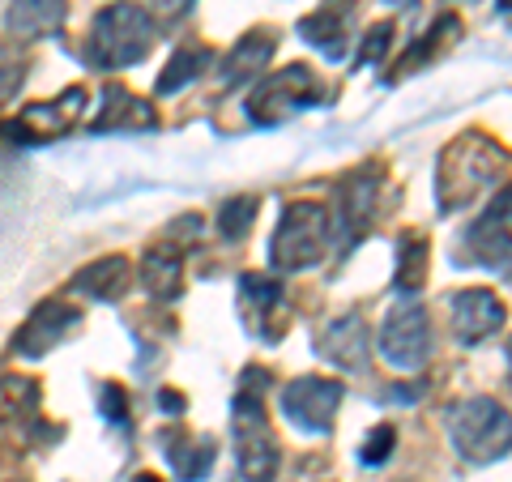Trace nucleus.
I'll return each mask as SVG.
<instances>
[{"label": "nucleus", "mask_w": 512, "mask_h": 482, "mask_svg": "<svg viewBox=\"0 0 512 482\" xmlns=\"http://www.w3.org/2000/svg\"><path fill=\"white\" fill-rule=\"evenodd\" d=\"M350 13H355V5L350 0H325L316 13H308V18H299V39L316 47L325 60H342L346 47H350Z\"/></svg>", "instance_id": "ddd939ff"}, {"label": "nucleus", "mask_w": 512, "mask_h": 482, "mask_svg": "<svg viewBox=\"0 0 512 482\" xmlns=\"http://www.w3.org/2000/svg\"><path fill=\"white\" fill-rule=\"evenodd\" d=\"M274 47H278V39H274V30L269 26H261V30H248L244 39H235V47L227 52V60H222V90H231V86H239V82H248V77H256L269 64V56H274Z\"/></svg>", "instance_id": "f3484780"}, {"label": "nucleus", "mask_w": 512, "mask_h": 482, "mask_svg": "<svg viewBox=\"0 0 512 482\" xmlns=\"http://www.w3.org/2000/svg\"><path fill=\"white\" fill-rule=\"evenodd\" d=\"M453 329L466 346L487 342L495 329H504V299H495L483 286H470V291H457L453 299Z\"/></svg>", "instance_id": "4468645a"}, {"label": "nucleus", "mask_w": 512, "mask_h": 482, "mask_svg": "<svg viewBox=\"0 0 512 482\" xmlns=\"http://www.w3.org/2000/svg\"><path fill=\"white\" fill-rule=\"evenodd\" d=\"M376 192H380L376 167L350 171L338 184V239H342V248H350L367 231V222L376 214Z\"/></svg>", "instance_id": "f8f14e48"}, {"label": "nucleus", "mask_w": 512, "mask_h": 482, "mask_svg": "<svg viewBox=\"0 0 512 482\" xmlns=\"http://www.w3.org/2000/svg\"><path fill=\"white\" fill-rule=\"evenodd\" d=\"M431 320L423 308H414V303H402V308H393L384 316L380 325V355L389 367L397 372H419V367L431 359Z\"/></svg>", "instance_id": "0eeeda50"}, {"label": "nucleus", "mask_w": 512, "mask_h": 482, "mask_svg": "<svg viewBox=\"0 0 512 482\" xmlns=\"http://www.w3.org/2000/svg\"><path fill=\"white\" fill-rule=\"evenodd\" d=\"M325 99V86L316 82V73L308 64H286V69L261 77V82L252 86L248 94V120L261 124V128H274L282 124L286 116H295V111L312 107Z\"/></svg>", "instance_id": "423d86ee"}, {"label": "nucleus", "mask_w": 512, "mask_h": 482, "mask_svg": "<svg viewBox=\"0 0 512 482\" xmlns=\"http://www.w3.org/2000/svg\"><path fill=\"white\" fill-rule=\"evenodd\" d=\"M35 406H39L35 380H26V376H5L0 380V427L18 423V419H26V414H35Z\"/></svg>", "instance_id": "393cba45"}, {"label": "nucleus", "mask_w": 512, "mask_h": 482, "mask_svg": "<svg viewBox=\"0 0 512 482\" xmlns=\"http://www.w3.org/2000/svg\"><path fill=\"white\" fill-rule=\"evenodd\" d=\"M82 107H86V90L82 86H69L56 103L26 107L22 116L13 120V124H5L0 133H5V137H22V146H39V141H52V137L69 133V128L82 120Z\"/></svg>", "instance_id": "1a4fd4ad"}, {"label": "nucleus", "mask_w": 512, "mask_h": 482, "mask_svg": "<svg viewBox=\"0 0 512 482\" xmlns=\"http://www.w3.org/2000/svg\"><path fill=\"white\" fill-rule=\"evenodd\" d=\"M256 210H261V201L256 197H231L218 210V235L227 239V244H239V239L248 235V227L256 222Z\"/></svg>", "instance_id": "a878e982"}, {"label": "nucleus", "mask_w": 512, "mask_h": 482, "mask_svg": "<svg viewBox=\"0 0 512 482\" xmlns=\"http://www.w3.org/2000/svg\"><path fill=\"white\" fill-rule=\"evenodd\" d=\"M427 261H431V248L419 231H406L402 244H397V291L402 295H414L419 286L427 282Z\"/></svg>", "instance_id": "b1692460"}, {"label": "nucleus", "mask_w": 512, "mask_h": 482, "mask_svg": "<svg viewBox=\"0 0 512 482\" xmlns=\"http://www.w3.org/2000/svg\"><path fill=\"white\" fill-rule=\"evenodd\" d=\"M154 13H163V18H180V13H188L197 0H150Z\"/></svg>", "instance_id": "2f4dec72"}, {"label": "nucleus", "mask_w": 512, "mask_h": 482, "mask_svg": "<svg viewBox=\"0 0 512 482\" xmlns=\"http://www.w3.org/2000/svg\"><path fill=\"white\" fill-rule=\"evenodd\" d=\"M239 299H244V308H252L256 333L274 342L282 333V282L261 278V273H244V278H239Z\"/></svg>", "instance_id": "6ab92c4d"}, {"label": "nucleus", "mask_w": 512, "mask_h": 482, "mask_svg": "<svg viewBox=\"0 0 512 482\" xmlns=\"http://www.w3.org/2000/svg\"><path fill=\"white\" fill-rule=\"evenodd\" d=\"M504 171H508V150L495 146L483 133H466L453 137L436 163V205L440 214H457L474 205L487 188L500 184L504 188Z\"/></svg>", "instance_id": "f257e3e1"}, {"label": "nucleus", "mask_w": 512, "mask_h": 482, "mask_svg": "<svg viewBox=\"0 0 512 482\" xmlns=\"http://www.w3.org/2000/svg\"><path fill=\"white\" fill-rule=\"evenodd\" d=\"M77 325H82V312L77 308H64V303H39V308L30 312L26 325L13 333V355L39 359L52 346H60Z\"/></svg>", "instance_id": "9b49d317"}, {"label": "nucleus", "mask_w": 512, "mask_h": 482, "mask_svg": "<svg viewBox=\"0 0 512 482\" xmlns=\"http://www.w3.org/2000/svg\"><path fill=\"white\" fill-rule=\"evenodd\" d=\"M154 47V22L137 5H107L90 26L86 60L94 69H128L141 64Z\"/></svg>", "instance_id": "f03ea898"}, {"label": "nucleus", "mask_w": 512, "mask_h": 482, "mask_svg": "<svg viewBox=\"0 0 512 482\" xmlns=\"http://www.w3.org/2000/svg\"><path fill=\"white\" fill-rule=\"evenodd\" d=\"M329 235H333V218L325 205L316 201H295L286 205V214L274 231V244H269V261L282 273H299L325 261L329 252Z\"/></svg>", "instance_id": "7ed1b4c3"}, {"label": "nucleus", "mask_w": 512, "mask_h": 482, "mask_svg": "<svg viewBox=\"0 0 512 482\" xmlns=\"http://www.w3.org/2000/svg\"><path fill=\"white\" fill-rule=\"evenodd\" d=\"M22 82H26L22 64H9V60H0V103H9L13 94L22 90Z\"/></svg>", "instance_id": "c756f323"}, {"label": "nucleus", "mask_w": 512, "mask_h": 482, "mask_svg": "<svg viewBox=\"0 0 512 482\" xmlns=\"http://www.w3.org/2000/svg\"><path fill=\"white\" fill-rule=\"evenodd\" d=\"M141 282L154 299H180L184 291V256L171 244H154L141 261Z\"/></svg>", "instance_id": "4be33fe9"}, {"label": "nucleus", "mask_w": 512, "mask_h": 482, "mask_svg": "<svg viewBox=\"0 0 512 482\" xmlns=\"http://www.w3.org/2000/svg\"><path fill=\"white\" fill-rule=\"evenodd\" d=\"M342 406V384L325 376H299L282 389V410L299 431L308 436H329L333 414Z\"/></svg>", "instance_id": "6e6552de"}, {"label": "nucleus", "mask_w": 512, "mask_h": 482, "mask_svg": "<svg viewBox=\"0 0 512 482\" xmlns=\"http://www.w3.org/2000/svg\"><path fill=\"white\" fill-rule=\"evenodd\" d=\"M163 453L171 470L184 482H201L214 465V440L210 436H188V431H163Z\"/></svg>", "instance_id": "412c9836"}, {"label": "nucleus", "mask_w": 512, "mask_h": 482, "mask_svg": "<svg viewBox=\"0 0 512 482\" xmlns=\"http://www.w3.org/2000/svg\"><path fill=\"white\" fill-rule=\"evenodd\" d=\"M320 359L346 367V372H363L367 367V320L359 312H346L338 320H329L316 337Z\"/></svg>", "instance_id": "2eb2a0df"}, {"label": "nucleus", "mask_w": 512, "mask_h": 482, "mask_svg": "<svg viewBox=\"0 0 512 482\" xmlns=\"http://www.w3.org/2000/svg\"><path fill=\"white\" fill-rule=\"evenodd\" d=\"M461 261L495 269V273H508V188H500L495 205L466 231V248H461Z\"/></svg>", "instance_id": "9d476101"}, {"label": "nucleus", "mask_w": 512, "mask_h": 482, "mask_svg": "<svg viewBox=\"0 0 512 482\" xmlns=\"http://www.w3.org/2000/svg\"><path fill=\"white\" fill-rule=\"evenodd\" d=\"M128 282H133V265H128L124 256H99V261H90L86 269H77L73 291L94 303H116V299H124Z\"/></svg>", "instance_id": "a211bd4d"}, {"label": "nucleus", "mask_w": 512, "mask_h": 482, "mask_svg": "<svg viewBox=\"0 0 512 482\" xmlns=\"http://www.w3.org/2000/svg\"><path fill=\"white\" fill-rule=\"evenodd\" d=\"M214 64V52L205 43H192V47H180L171 60H167V69H163V77H158V94H175V90H184V86H192L197 77L205 73Z\"/></svg>", "instance_id": "5701e85b"}, {"label": "nucleus", "mask_w": 512, "mask_h": 482, "mask_svg": "<svg viewBox=\"0 0 512 482\" xmlns=\"http://www.w3.org/2000/svg\"><path fill=\"white\" fill-rule=\"evenodd\" d=\"M448 436L457 457L474 465L500 461L508 453V410L495 397H466L448 410Z\"/></svg>", "instance_id": "20e7f679"}, {"label": "nucleus", "mask_w": 512, "mask_h": 482, "mask_svg": "<svg viewBox=\"0 0 512 482\" xmlns=\"http://www.w3.org/2000/svg\"><path fill=\"white\" fill-rule=\"evenodd\" d=\"M124 410H128V397L124 389H116V384H103V414L111 423H124Z\"/></svg>", "instance_id": "7c9ffc66"}, {"label": "nucleus", "mask_w": 512, "mask_h": 482, "mask_svg": "<svg viewBox=\"0 0 512 482\" xmlns=\"http://www.w3.org/2000/svg\"><path fill=\"white\" fill-rule=\"evenodd\" d=\"M158 116L154 107L146 99H137V94H128L124 86H107L103 90V107L99 116L90 120V133H146V128H154Z\"/></svg>", "instance_id": "dca6fc26"}, {"label": "nucleus", "mask_w": 512, "mask_h": 482, "mask_svg": "<svg viewBox=\"0 0 512 482\" xmlns=\"http://www.w3.org/2000/svg\"><path fill=\"white\" fill-rule=\"evenodd\" d=\"M137 482H158V478H150V474H141V478H137Z\"/></svg>", "instance_id": "473e14b6"}, {"label": "nucleus", "mask_w": 512, "mask_h": 482, "mask_svg": "<svg viewBox=\"0 0 512 482\" xmlns=\"http://www.w3.org/2000/svg\"><path fill=\"white\" fill-rule=\"evenodd\" d=\"M393 47V22H376L372 30H367V39H363V47H359V64H376L384 52Z\"/></svg>", "instance_id": "c85d7f7f"}, {"label": "nucleus", "mask_w": 512, "mask_h": 482, "mask_svg": "<svg viewBox=\"0 0 512 482\" xmlns=\"http://www.w3.org/2000/svg\"><path fill=\"white\" fill-rule=\"evenodd\" d=\"M393 444H397V431H393V423H380V427H372V436L363 440V465H380V461H389L393 457Z\"/></svg>", "instance_id": "cd10ccee"}, {"label": "nucleus", "mask_w": 512, "mask_h": 482, "mask_svg": "<svg viewBox=\"0 0 512 482\" xmlns=\"http://www.w3.org/2000/svg\"><path fill=\"white\" fill-rule=\"evenodd\" d=\"M69 5L64 0H13L5 13V30L13 39H43L64 26Z\"/></svg>", "instance_id": "aec40b11"}, {"label": "nucleus", "mask_w": 512, "mask_h": 482, "mask_svg": "<svg viewBox=\"0 0 512 482\" xmlns=\"http://www.w3.org/2000/svg\"><path fill=\"white\" fill-rule=\"evenodd\" d=\"M231 444H235V461H239V474L244 482H274L278 478V436L265 419V406L261 397L252 393H239L235 406H231Z\"/></svg>", "instance_id": "39448f33"}, {"label": "nucleus", "mask_w": 512, "mask_h": 482, "mask_svg": "<svg viewBox=\"0 0 512 482\" xmlns=\"http://www.w3.org/2000/svg\"><path fill=\"white\" fill-rule=\"evenodd\" d=\"M444 35H461V22L453 18V13H444V18H436V26H431V35H423V43H414V47H410L406 60L397 64V77L410 73V69H414V64H419L423 56H427V60L436 56V47H440V43H448Z\"/></svg>", "instance_id": "bb28decb"}]
</instances>
